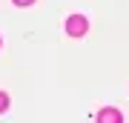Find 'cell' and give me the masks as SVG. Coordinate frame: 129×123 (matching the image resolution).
I'll list each match as a JSON object with an SVG mask.
<instances>
[{
	"instance_id": "obj_4",
	"label": "cell",
	"mask_w": 129,
	"mask_h": 123,
	"mask_svg": "<svg viewBox=\"0 0 129 123\" xmlns=\"http://www.w3.org/2000/svg\"><path fill=\"white\" fill-rule=\"evenodd\" d=\"M35 0H14V6H32Z\"/></svg>"
},
{
	"instance_id": "obj_2",
	"label": "cell",
	"mask_w": 129,
	"mask_h": 123,
	"mask_svg": "<svg viewBox=\"0 0 129 123\" xmlns=\"http://www.w3.org/2000/svg\"><path fill=\"white\" fill-rule=\"evenodd\" d=\"M98 120H106V123H118V120H120V112H118V109H103V112H98Z\"/></svg>"
},
{
	"instance_id": "obj_1",
	"label": "cell",
	"mask_w": 129,
	"mask_h": 123,
	"mask_svg": "<svg viewBox=\"0 0 129 123\" xmlns=\"http://www.w3.org/2000/svg\"><path fill=\"white\" fill-rule=\"evenodd\" d=\"M86 29H89V23H86L83 14H72V17L66 20V34H69V37H83Z\"/></svg>"
},
{
	"instance_id": "obj_3",
	"label": "cell",
	"mask_w": 129,
	"mask_h": 123,
	"mask_svg": "<svg viewBox=\"0 0 129 123\" xmlns=\"http://www.w3.org/2000/svg\"><path fill=\"white\" fill-rule=\"evenodd\" d=\"M6 106H9V95H6V92H0V112H3Z\"/></svg>"
}]
</instances>
